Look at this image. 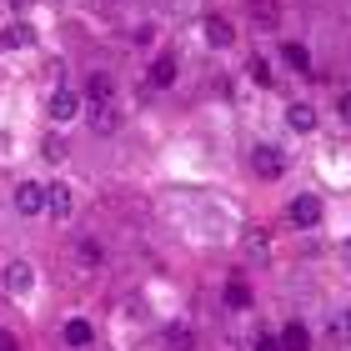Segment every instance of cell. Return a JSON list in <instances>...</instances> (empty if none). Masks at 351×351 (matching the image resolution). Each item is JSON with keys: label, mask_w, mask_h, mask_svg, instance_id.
Instances as JSON below:
<instances>
[{"label": "cell", "mask_w": 351, "mask_h": 351, "mask_svg": "<svg viewBox=\"0 0 351 351\" xmlns=\"http://www.w3.org/2000/svg\"><path fill=\"white\" fill-rule=\"evenodd\" d=\"M0 351H21V346H15V337H10V331H0Z\"/></svg>", "instance_id": "cell-24"}, {"label": "cell", "mask_w": 351, "mask_h": 351, "mask_svg": "<svg viewBox=\"0 0 351 351\" xmlns=\"http://www.w3.org/2000/svg\"><path fill=\"white\" fill-rule=\"evenodd\" d=\"M341 337H351V306L341 311Z\"/></svg>", "instance_id": "cell-25"}, {"label": "cell", "mask_w": 351, "mask_h": 351, "mask_svg": "<svg viewBox=\"0 0 351 351\" xmlns=\"http://www.w3.org/2000/svg\"><path fill=\"white\" fill-rule=\"evenodd\" d=\"M15 211H21V216H40L45 211V186L21 181V186H15Z\"/></svg>", "instance_id": "cell-2"}, {"label": "cell", "mask_w": 351, "mask_h": 351, "mask_svg": "<svg viewBox=\"0 0 351 351\" xmlns=\"http://www.w3.org/2000/svg\"><path fill=\"white\" fill-rule=\"evenodd\" d=\"M86 266H101V241H81V251H75Z\"/></svg>", "instance_id": "cell-19"}, {"label": "cell", "mask_w": 351, "mask_h": 351, "mask_svg": "<svg viewBox=\"0 0 351 351\" xmlns=\"http://www.w3.org/2000/svg\"><path fill=\"white\" fill-rule=\"evenodd\" d=\"M251 171H256L261 181H276V176L286 171V156L276 146H256V151H251Z\"/></svg>", "instance_id": "cell-1"}, {"label": "cell", "mask_w": 351, "mask_h": 351, "mask_svg": "<svg viewBox=\"0 0 351 351\" xmlns=\"http://www.w3.org/2000/svg\"><path fill=\"white\" fill-rule=\"evenodd\" d=\"M10 5H15V10H25V5H30V0H10Z\"/></svg>", "instance_id": "cell-26"}, {"label": "cell", "mask_w": 351, "mask_h": 351, "mask_svg": "<svg viewBox=\"0 0 351 351\" xmlns=\"http://www.w3.org/2000/svg\"><path fill=\"white\" fill-rule=\"evenodd\" d=\"M286 216H291V226H316V221H322V201L316 196H296Z\"/></svg>", "instance_id": "cell-6"}, {"label": "cell", "mask_w": 351, "mask_h": 351, "mask_svg": "<svg viewBox=\"0 0 351 351\" xmlns=\"http://www.w3.org/2000/svg\"><path fill=\"white\" fill-rule=\"evenodd\" d=\"M281 56H286V66H296V71H306V66H311V56H306V45H286V51H281Z\"/></svg>", "instance_id": "cell-17"}, {"label": "cell", "mask_w": 351, "mask_h": 351, "mask_svg": "<svg viewBox=\"0 0 351 351\" xmlns=\"http://www.w3.org/2000/svg\"><path fill=\"white\" fill-rule=\"evenodd\" d=\"M226 306H236V311L251 306V286L246 281H226Z\"/></svg>", "instance_id": "cell-15"}, {"label": "cell", "mask_w": 351, "mask_h": 351, "mask_svg": "<svg viewBox=\"0 0 351 351\" xmlns=\"http://www.w3.org/2000/svg\"><path fill=\"white\" fill-rule=\"evenodd\" d=\"M151 86H156V90L176 86V56H156V60H151Z\"/></svg>", "instance_id": "cell-10"}, {"label": "cell", "mask_w": 351, "mask_h": 351, "mask_svg": "<svg viewBox=\"0 0 351 351\" xmlns=\"http://www.w3.org/2000/svg\"><path fill=\"white\" fill-rule=\"evenodd\" d=\"M45 211H51L56 221H66V216L75 211V196H71V186H66V181H60V186H51V191H45Z\"/></svg>", "instance_id": "cell-5"}, {"label": "cell", "mask_w": 351, "mask_h": 351, "mask_svg": "<svg viewBox=\"0 0 351 351\" xmlns=\"http://www.w3.org/2000/svg\"><path fill=\"white\" fill-rule=\"evenodd\" d=\"M161 341H166V351H196V331L186 322H171V326H161Z\"/></svg>", "instance_id": "cell-4"}, {"label": "cell", "mask_w": 351, "mask_h": 351, "mask_svg": "<svg viewBox=\"0 0 351 351\" xmlns=\"http://www.w3.org/2000/svg\"><path fill=\"white\" fill-rule=\"evenodd\" d=\"M337 110H341V121L351 125V90H346V95H341V101H337Z\"/></svg>", "instance_id": "cell-22"}, {"label": "cell", "mask_w": 351, "mask_h": 351, "mask_svg": "<svg viewBox=\"0 0 351 351\" xmlns=\"http://www.w3.org/2000/svg\"><path fill=\"white\" fill-rule=\"evenodd\" d=\"M201 36H206V45H216V51H226V45H231V36H236V30H231V21H226V15H206V25H201Z\"/></svg>", "instance_id": "cell-3"}, {"label": "cell", "mask_w": 351, "mask_h": 351, "mask_svg": "<svg viewBox=\"0 0 351 351\" xmlns=\"http://www.w3.org/2000/svg\"><path fill=\"white\" fill-rule=\"evenodd\" d=\"M30 286H36V271H30L25 261H10V266H5V291H10V296H25Z\"/></svg>", "instance_id": "cell-7"}, {"label": "cell", "mask_w": 351, "mask_h": 351, "mask_svg": "<svg viewBox=\"0 0 351 351\" xmlns=\"http://www.w3.org/2000/svg\"><path fill=\"white\" fill-rule=\"evenodd\" d=\"M110 90H116V81H110V75H106V71H95V75H90V81H86V95H90V101H95V106H106V101H110Z\"/></svg>", "instance_id": "cell-13"}, {"label": "cell", "mask_w": 351, "mask_h": 351, "mask_svg": "<svg viewBox=\"0 0 351 351\" xmlns=\"http://www.w3.org/2000/svg\"><path fill=\"white\" fill-rule=\"evenodd\" d=\"M286 125H291V131H301V136H306V131H316V110L311 106H286Z\"/></svg>", "instance_id": "cell-11"}, {"label": "cell", "mask_w": 351, "mask_h": 351, "mask_svg": "<svg viewBox=\"0 0 351 351\" xmlns=\"http://www.w3.org/2000/svg\"><path fill=\"white\" fill-rule=\"evenodd\" d=\"M45 110H51V121H60V125H66V121L75 116V110H81V95H75V90H56Z\"/></svg>", "instance_id": "cell-8"}, {"label": "cell", "mask_w": 351, "mask_h": 351, "mask_svg": "<svg viewBox=\"0 0 351 351\" xmlns=\"http://www.w3.org/2000/svg\"><path fill=\"white\" fill-rule=\"evenodd\" d=\"M251 75H256V86H271V66L266 60H251Z\"/></svg>", "instance_id": "cell-20"}, {"label": "cell", "mask_w": 351, "mask_h": 351, "mask_svg": "<svg viewBox=\"0 0 351 351\" xmlns=\"http://www.w3.org/2000/svg\"><path fill=\"white\" fill-rule=\"evenodd\" d=\"M60 337H66L71 346H90V322H86V316H71V322L60 326Z\"/></svg>", "instance_id": "cell-12"}, {"label": "cell", "mask_w": 351, "mask_h": 351, "mask_svg": "<svg viewBox=\"0 0 351 351\" xmlns=\"http://www.w3.org/2000/svg\"><path fill=\"white\" fill-rule=\"evenodd\" d=\"M90 131H101V136L116 131V110H110V106H95V110H90Z\"/></svg>", "instance_id": "cell-16"}, {"label": "cell", "mask_w": 351, "mask_h": 351, "mask_svg": "<svg viewBox=\"0 0 351 351\" xmlns=\"http://www.w3.org/2000/svg\"><path fill=\"white\" fill-rule=\"evenodd\" d=\"M256 351H281V341L276 337H256Z\"/></svg>", "instance_id": "cell-23"}, {"label": "cell", "mask_w": 351, "mask_h": 351, "mask_svg": "<svg viewBox=\"0 0 351 351\" xmlns=\"http://www.w3.org/2000/svg\"><path fill=\"white\" fill-rule=\"evenodd\" d=\"M21 45H36L30 25H10V30H0V51H21Z\"/></svg>", "instance_id": "cell-14"}, {"label": "cell", "mask_w": 351, "mask_h": 351, "mask_svg": "<svg viewBox=\"0 0 351 351\" xmlns=\"http://www.w3.org/2000/svg\"><path fill=\"white\" fill-rule=\"evenodd\" d=\"M60 156H66V146H60V141L51 136V141H45V161H60Z\"/></svg>", "instance_id": "cell-21"}, {"label": "cell", "mask_w": 351, "mask_h": 351, "mask_svg": "<svg viewBox=\"0 0 351 351\" xmlns=\"http://www.w3.org/2000/svg\"><path fill=\"white\" fill-rule=\"evenodd\" d=\"M251 15H256L261 25H276V5H271V0H256V5H251Z\"/></svg>", "instance_id": "cell-18"}, {"label": "cell", "mask_w": 351, "mask_h": 351, "mask_svg": "<svg viewBox=\"0 0 351 351\" xmlns=\"http://www.w3.org/2000/svg\"><path fill=\"white\" fill-rule=\"evenodd\" d=\"M276 341H281V351H306V346H311V331L301 326V322H286Z\"/></svg>", "instance_id": "cell-9"}]
</instances>
